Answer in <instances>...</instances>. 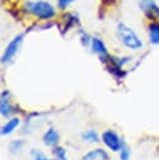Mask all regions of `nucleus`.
Here are the masks:
<instances>
[{
	"mask_svg": "<svg viewBox=\"0 0 159 160\" xmlns=\"http://www.w3.org/2000/svg\"><path fill=\"white\" fill-rule=\"evenodd\" d=\"M8 96H9V92L4 91L3 96H1V115L5 116V118L10 116L14 112V106L11 105V102H10Z\"/></svg>",
	"mask_w": 159,
	"mask_h": 160,
	"instance_id": "8",
	"label": "nucleus"
},
{
	"mask_svg": "<svg viewBox=\"0 0 159 160\" xmlns=\"http://www.w3.org/2000/svg\"><path fill=\"white\" fill-rule=\"evenodd\" d=\"M23 146H24V142H23L21 140H13V141L9 144V150H10L13 154H15V152H19V151L23 149Z\"/></svg>",
	"mask_w": 159,
	"mask_h": 160,
	"instance_id": "13",
	"label": "nucleus"
},
{
	"mask_svg": "<svg viewBox=\"0 0 159 160\" xmlns=\"http://www.w3.org/2000/svg\"><path fill=\"white\" fill-rule=\"evenodd\" d=\"M54 154H55V156H56L58 160H68L66 151H65V149L63 146H56L54 149Z\"/></svg>",
	"mask_w": 159,
	"mask_h": 160,
	"instance_id": "14",
	"label": "nucleus"
},
{
	"mask_svg": "<svg viewBox=\"0 0 159 160\" xmlns=\"http://www.w3.org/2000/svg\"><path fill=\"white\" fill-rule=\"evenodd\" d=\"M148 31H149V40L151 44L156 45L159 44V24L158 22H153L149 25L148 28Z\"/></svg>",
	"mask_w": 159,
	"mask_h": 160,
	"instance_id": "11",
	"label": "nucleus"
},
{
	"mask_svg": "<svg viewBox=\"0 0 159 160\" xmlns=\"http://www.w3.org/2000/svg\"><path fill=\"white\" fill-rule=\"evenodd\" d=\"M101 140H103L104 145H105L109 150H111V151H114V152L120 151V150L123 149V146H124V141L121 140V138H120L115 131H113V130H106V131H104L103 135H101Z\"/></svg>",
	"mask_w": 159,
	"mask_h": 160,
	"instance_id": "3",
	"label": "nucleus"
},
{
	"mask_svg": "<svg viewBox=\"0 0 159 160\" xmlns=\"http://www.w3.org/2000/svg\"><path fill=\"white\" fill-rule=\"evenodd\" d=\"M19 124H20V119L19 118L10 119L6 124L3 125V128H1V135H9V134H11L19 126Z\"/></svg>",
	"mask_w": 159,
	"mask_h": 160,
	"instance_id": "10",
	"label": "nucleus"
},
{
	"mask_svg": "<svg viewBox=\"0 0 159 160\" xmlns=\"http://www.w3.org/2000/svg\"><path fill=\"white\" fill-rule=\"evenodd\" d=\"M59 138H60V136H59L58 130L54 129V128H50V129H48V130L45 131V134L43 135V141H44V144H45L46 146H54V145L58 144Z\"/></svg>",
	"mask_w": 159,
	"mask_h": 160,
	"instance_id": "6",
	"label": "nucleus"
},
{
	"mask_svg": "<svg viewBox=\"0 0 159 160\" xmlns=\"http://www.w3.org/2000/svg\"><path fill=\"white\" fill-rule=\"evenodd\" d=\"M73 1H74V0H58V6H59L60 9H65V8H68Z\"/></svg>",
	"mask_w": 159,
	"mask_h": 160,
	"instance_id": "17",
	"label": "nucleus"
},
{
	"mask_svg": "<svg viewBox=\"0 0 159 160\" xmlns=\"http://www.w3.org/2000/svg\"><path fill=\"white\" fill-rule=\"evenodd\" d=\"M24 10L29 14H33L40 19H51L55 16L54 6L48 1H28L24 5Z\"/></svg>",
	"mask_w": 159,
	"mask_h": 160,
	"instance_id": "2",
	"label": "nucleus"
},
{
	"mask_svg": "<svg viewBox=\"0 0 159 160\" xmlns=\"http://www.w3.org/2000/svg\"><path fill=\"white\" fill-rule=\"evenodd\" d=\"M23 39H24V35H23V34H19V35H16V36L9 42V45L6 46V49H5V51H4L3 56H1V62H3V64L10 62V61L14 59V56H15L16 52L19 51L20 45L23 44Z\"/></svg>",
	"mask_w": 159,
	"mask_h": 160,
	"instance_id": "4",
	"label": "nucleus"
},
{
	"mask_svg": "<svg viewBox=\"0 0 159 160\" xmlns=\"http://www.w3.org/2000/svg\"><path fill=\"white\" fill-rule=\"evenodd\" d=\"M81 41H83V45H89V44H91V39H90L89 35L85 34V32H81Z\"/></svg>",
	"mask_w": 159,
	"mask_h": 160,
	"instance_id": "18",
	"label": "nucleus"
},
{
	"mask_svg": "<svg viewBox=\"0 0 159 160\" xmlns=\"http://www.w3.org/2000/svg\"><path fill=\"white\" fill-rule=\"evenodd\" d=\"M81 160H109V156L103 149H94L86 152Z\"/></svg>",
	"mask_w": 159,
	"mask_h": 160,
	"instance_id": "9",
	"label": "nucleus"
},
{
	"mask_svg": "<svg viewBox=\"0 0 159 160\" xmlns=\"http://www.w3.org/2000/svg\"><path fill=\"white\" fill-rule=\"evenodd\" d=\"M139 8L144 11V14L149 18H159V6L156 5L155 0H140Z\"/></svg>",
	"mask_w": 159,
	"mask_h": 160,
	"instance_id": "5",
	"label": "nucleus"
},
{
	"mask_svg": "<svg viewBox=\"0 0 159 160\" xmlns=\"http://www.w3.org/2000/svg\"><path fill=\"white\" fill-rule=\"evenodd\" d=\"M120 152V160H129L130 158V151H129V148L128 146H123V149L119 151Z\"/></svg>",
	"mask_w": 159,
	"mask_h": 160,
	"instance_id": "16",
	"label": "nucleus"
},
{
	"mask_svg": "<svg viewBox=\"0 0 159 160\" xmlns=\"http://www.w3.org/2000/svg\"><path fill=\"white\" fill-rule=\"evenodd\" d=\"M91 51L99 56H106L108 55V49L105 44L99 39V38H93L91 39Z\"/></svg>",
	"mask_w": 159,
	"mask_h": 160,
	"instance_id": "7",
	"label": "nucleus"
},
{
	"mask_svg": "<svg viewBox=\"0 0 159 160\" xmlns=\"http://www.w3.org/2000/svg\"><path fill=\"white\" fill-rule=\"evenodd\" d=\"M31 156L34 160H58V159H48L40 150H31Z\"/></svg>",
	"mask_w": 159,
	"mask_h": 160,
	"instance_id": "15",
	"label": "nucleus"
},
{
	"mask_svg": "<svg viewBox=\"0 0 159 160\" xmlns=\"http://www.w3.org/2000/svg\"><path fill=\"white\" fill-rule=\"evenodd\" d=\"M116 34H118V38H119V40L121 41V44H123L125 48H128V49L138 50V49H140V48L143 46V41H141L140 38L135 34V31H134L131 28H129V26H126L125 24H123V22H120V24L118 25V31H116Z\"/></svg>",
	"mask_w": 159,
	"mask_h": 160,
	"instance_id": "1",
	"label": "nucleus"
},
{
	"mask_svg": "<svg viewBox=\"0 0 159 160\" xmlns=\"http://www.w3.org/2000/svg\"><path fill=\"white\" fill-rule=\"evenodd\" d=\"M81 139L85 141V142H98L99 141V135L95 130H85L83 134H81Z\"/></svg>",
	"mask_w": 159,
	"mask_h": 160,
	"instance_id": "12",
	"label": "nucleus"
}]
</instances>
